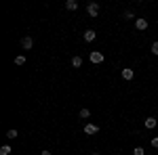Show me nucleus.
Masks as SVG:
<instances>
[{
    "label": "nucleus",
    "mask_w": 158,
    "mask_h": 155,
    "mask_svg": "<svg viewBox=\"0 0 158 155\" xmlns=\"http://www.w3.org/2000/svg\"><path fill=\"white\" fill-rule=\"evenodd\" d=\"M86 13H89V17H97L99 4H97V2H89V4H86Z\"/></svg>",
    "instance_id": "nucleus-1"
},
{
    "label": "nucleus",
    "mask_w": 158,
    "mask_h": 155,
    "mask_svg": "<svg viewBox=\"0 0 158 155\" xmlns=\"http://www.w3.org/2000/svg\"><path fill=\"white\" fill-rule=\"evenodd\" d=\"M89 59H91V63H95V65H99V63H103V59H106V57H103L101 52H97V50H93V52L89 55Z\"/></svg>",
    "instance_id": "nucleus-2"
},
{
    "label": "nucleus",
    "mask_w": 158,
    "mask_h": 155,
    "mask_svg": "<svg viewBox=\"0 0 158 155\" xmlns=\"http://www.w3.org/2000/svg\"><path fill=\"white\" fill-rule=\"evenodd\" d=\"M21 46H23L25 50H30V48L34 46V40H32V38H30V36H25V38H21Z\"/></svg>",
    "instance_id": "nucleus-3"
},
{
    "label": "nucleus",
    "mask_w": 158,
    "mask_h": 155,
    "mask_svg": "<svg viewBox=\"0 0 158 155\" xmlns=\"http://www.w3.org/2000/svg\"><path fill=\"white\" fill-rule=\"evenodd\" d=\"M122 78H124V80H133L135 72L131 69V67H124V69H122Z\"/></svg>",
    "instance_id": "nucleus-4"
},
{
    "label": "nucleus",
    "mask_w": 158,
    "mask_h": 155,
    "mask_svg": "<svg viewBox=\"0 0 158 155\" xmlns=\"http://www.w3.org/2000/svg\"><path fill=\"white\" fill-rule=\"evenodd\" d=\"M95 38H97V32H95V29H86L85 32V40L86 42H93Z\"/></svg>",
    "instance_id": "nucleus-5"
},
{
    "label": "nucleus",
    "mask_w": 158,
    "mask_h": 155,
    "mask_svg": "<svg viewBox=\"0 0 158 155\" xmlns=\"http://www.w3.org/2000/svg\"><path fill=\"white\" fill-rule=\"evenodd\" d=\"M135 27H137V29H146V27H148V21L143 19V17H139V19H135Z\"/></svg>",
    "instance_id": "nucleus-6"
},
{
    "label": "nucleus",
    "mask_w": 158,
    "mask_h": 155,
    "mask_svg": "<svg viewBox=\"0 0 158 155\" xmlns=\"http://www.w3.org/2000/svg\"><path fill=\"white\" fill-rule=\"evenodd\" d=\"M97 126H95V124H86L85 126V134H97Z\"/></svg>",
    "instance_id": "nucleus-7"
},
{
    "label": "nucleus",
    "mask_w": 158,
    "mask_h": 155,
    "mask_svg": "<svg viewBox=\"0 0 158 155\" xmlns=\"http://www.w3.org/2000/svg\"><path fill=\"white\" fill-rule=\"evenodd\" d=\"M65 9H68V11H76V9H78V2H76V0H68V2H65Z\"/></svg>",
    "instance_id": "nucleus-8"
},
{
    "label": "nucleus",
    "mask_w": 158,
    "mask_h": 155,
    "mask_svg": "<svg viewBox=\"0 0 158 155\" xmlns=\"http://www.w3.org/2000/svg\"><path fill=\"white\" fill-rule=\"evenodd\" d=\"M146 128H148V130L156 128V118H148V119H146Z\"/></svg>",
    "instance_id": "nucleus-9"
},
{
    "label": "nucleus",
    "mask_w": 158,
    "mask_h": 155,
    "mask_svg": "<svg viewBox=\"0 0 158 155\" xmlns=\"http://www.w3.org/2000/svg\"><path fill=\"white\" fill-rule=\"evenodd\" d=\"M72 67H82V57H72Z\"/></svg>",
    "instance_id": "nucleus-10"
},
{
    "label": "nucleus",
    "mask_w": 158,
    "mask_h": 155,
    "mask_svg": "<svg viewBox=\"0 0 158 155\" xmlns=\"http://www.w3.org/2000/svg\"><path fill=\"white\" fill-rule=\"evenodd\" d=\"M17 136H19V132L15 130V128H11V130L6 132V138H11V141H13V138H17Z\"/></svg>",
    "instance_id": "nucleus-11"
},
{
    "label": "nucleus",
    "mask_w": 158,
    "mask_h": 155,
    "mask_svg": "<svg viewBox=\"0 0 158 155\" xmlns=\"http://www.w3.org/2000/svg\"><path fill=\"white\" fill-rule=\"evenodd\" d=\"M11 153V147H9V145H2V147H0V155H9Z\"/></svg>",
    "instance_id": "nucleus-12"
},
{
    "label": "nucleus",
    "mask_w": 158,
    "mask_h": 155,
    "mask_svg": "<svg viewBox=\"0 0 158 155\" xmlns=\"http://www.w3.org/2000/svg\"><path fill=\"white\" fill-rule=\"evenodd\" d=\"M133 155H146V149H143V147H135Z\"/></svg>",
    "instance_id": "nucleus-13"
},
{
    "label": "nucleus",
    "mask_w": 158,
    "mask_h": 155,
    "mask_svg": "<svg viewBox=\"0 0 158 155\" xmlns=\"http://www.w3.org/2000/svg\"><path fill=\"white\" fill-rule=\"evenodd\" d=\"M89 115H91V111H89V109H80V118H82V119H86Z\"/></svg>",
    "instance_id": "nucleus-14"
},
{
    "label": "nucleus",
    "mask_w": 158,
    "mask_h": 155,
    "mask_svg": "<svg viewBox=\"0 0 158 155\" xmlns=\"http://www.w3.org/2000/svg\"><path fill=\"white\" fill-rule=\"evenodd\" d=\"M15 63H17V65H23V63H25V57H23V55H19V57H15Z\"/></svg>",
    "instance_id": "nucleus-15"
},
{
    "label": "nucleus",
    "mask_w": 158,
    "mask_h": 155,
    "mask_svg": "<svg viewBox=\"0 0 158 155\" xmlns=\"http://www.w3.org/2000/svg\"><path fill=\"white\" fill-rule=\"evenodd\" d=\"M150 50H152V55H158V42H154V44H152V48H150Z\"/></svg>",
    "instance_id": "nucleus-16"
},
{
    "label": "nucleus",
    "mask_w": 158,
    "mask_h": 155,
    "mask_svg": "<svg viewBox=\"0 0 158 155\" xmlns=\"http://www.w3.org/2000/svg\"><path fill=\"white\" fill-rule=\"evenodd\" d=\"M122 17H124V19H133V13H131V11H127L124 15H122Z\"/></svg>",
    "instance_id": "nucleus-17"
},
{
    "label": "nucleus",
    "mask_w": 158,
    "mask_h": 155,
    "mask_svg": "<svg viewBox=\"0 0 158 155\" xmlns=\"http://www.w3.org/2000/svg\"><path fill=\"white\" fill-rule=\"evenodd\" d=\"M152 147H154V149H158V136H156V138H152Z\"/></svg>",
    "instance_id": "nucleus-18"
},
{
    "label": "nucleus",
    "mask_w": 158,
    "mask_h": 155,
    "mask_svg": "<svg viewBox=\"0 0 158 155\" xmlns=\"http://www.w3.org/2000/svg\"><path fill=\"white\" fill-rule=\"evenodd\" d=\"M40 155H51V151H42V153H40Z\"/></svg>",
    "instance_id": "nucleus-19"
},
{
    "label": "nucleus",
    "mask_w": 158,
    "mask_h": 155,
    "mask_svg": "<svg viewBox=\"0 0 158 155\" xmlns=\"http://www.w3.org/2000/svg\"><path fill=\"white\" fill-rule=\"evenodd\" d=\"M93 155H101V153H93Z\"/></svg>",
    "instance_id": "nucleus-20"
}]
</instances>
